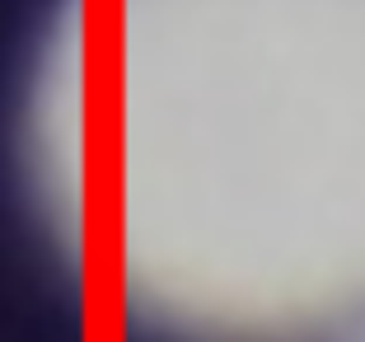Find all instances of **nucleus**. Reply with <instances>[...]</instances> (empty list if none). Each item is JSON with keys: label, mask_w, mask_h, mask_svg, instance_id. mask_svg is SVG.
Returning a JSON list of instances; mask_svg holds the SVG:
<instances>
[{"label": "nucleus", "mask_w": 365, "mask_h": 342, "mask_svg": "<svg viewBox=\"0 0 365 342\" xmlns=\"http://www.w3.org/2000/svg\"><path fill=\"white\" fill-rule=\"evenodd\" d=\"M351 342H365V319H361V323L351 328Z\"/></svg>", "instance_id": "f03ea898"}, {"label": "nucleus", "mask_w": 365, "mask_h": 342, "mask_svg": "<svg viewBox=\"0 0 365 342\" xmlns=\"http://www.w3.org/2000/svg\"><path fill=\"white\" fill-rule=\"evenodd\" d=\"M29 131L66 248L150 328L365 319V0H66Z\"/></svg>", "instance_id": "f257e3e1"}]
</instances>
